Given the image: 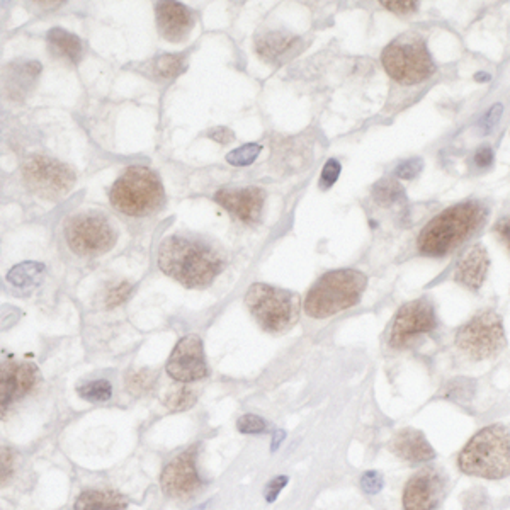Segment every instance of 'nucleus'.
Masks as SVG:
<instances>
[{"mask_svg":"<svg viewBox=\"0 0 510 510\" xmlns=\"http://www.w3.org/2000/svg\"><path fill=\"white\" fill-rule=\"evenodd\" d=\"M158 266L182 286L206 287L223 270L225 259L201 238L170 235L158 247Z\"/></svg>","mask_w":510,"mask_h":510,"instance_id":"1","label":"nucleus"},{"mask_svg":"<svg viewBox=\"0 0 510 510\" xmlns=\"http://www.w3.org/2000/svg\"><path fill=\"white\" fill-rule=\"evenodd\" d=\"M487 208L476 199L463 201L439 213L418 235V250L430 257L454 252L483 225Z\"/></svg>","mask_w":510,"mask_h":510,"instance_id":"2","label":"nucleus"},{"mask_svg":"<svg viewBox=\"0 0 510 510\" xmlns=\"http://www.w3.org/2000/svg\"><path fill=\"white\" fill-rule=\"evenodd\" d=\"M459 470L487 480L510 475V432L504 425H488L468 441L458 458Z\"/></svg>","mask_w":510,"mask_h":510,"instance_id":"3","label":"nucleus"},{"mask_svg":"<svg viewBox=\"0 0 510 510\" xmlns=\"http://www.w3.org/2000/svg\"><path fill=\"white\" fill-rule=\"evenodd\" d=\"M368 279L361 270L339 269L327 273L308 291L304 311L311 318H328L359 303Z\"/></svg>","mask_w":510,"mask_h":510,"instance_id":"4","label":"nucleus"},{"mask_svg":"<svg viewBox=\"0 0 510 510\" xmlns=\"http://www.w3.org/2000/svg\"><path fill=\"white\" fill-rule=\"evenodd\" d=\"M109 199L116 211L128 216H147L163 204L166 192L160 177L147 167L126 168L109 191Z\"/></svg>","mask_w":510,"mask_h":510,"instance_id":"5","label":"nucleus"},{"mask_svg":"<svg viewBox=\"0 0 510 510\" xmlns=\"http://www.w3.org/2000/svg\"><path fill=\"white\" fill-rule=\"evenodd\" d=\"M381 61L386 73L405 85L421 84L435 72L425 39L417 32H406L392 41L382 51Z\"/></svg>","mask_w":510,"mask_h":510,"instance_id":"6","label":"nucleus"},{"mask_svg":"<svg viewBox=\"0 0 510 510\" xmlns=\"http://www.w3.org/2000/svg\"><path fill=\"white\" fill-rule=\"evenodd\" d=\"M245 304L257 323L270 334L290 330L299 318V296L264 282L249 287Z\"/></svg>","mask_w":510,"mask_h":510,"instance_id":"7","label":"nucleus"},{"mask_svg":"<svg viewBox=\"0 0 510 510\" xmlns=\"http://www.w3.org/2000/svg\"><path fill=\"white\" fill-rule=\"evenodd\" d=\"M65 238L75 254L94 257L113 249L118 233L102 213L80 211L70 216L65 223Z\"/></svg>","mask_w":510,"mask_h":510,"instance_id":"8","label":"nucleus"},{"mask_svg":"<svg viewBox=\"0 0 510 510\" xmlns=\"http://www.w3.org/2000/svg\"><path fill=\"white\" fill-rule=\"evenodd\" d=\"M454 342L456 347L473 361L490 359L507 344L502 316L492 310L481 311L459 328Z\"/></svg>","mask_w":510,"mask_h":510,"instance_id":"9","label":"nucleus"},{"mask_svg":"<svg viewBox=\"0 0 510 510\" xmlns=\"http://www.w3.org/2000/svg\"><path fill=\"white\" fill-rule=\"evenodd\" d=\"M23 177L36 196L49 201L63 197L75 184L72 167L44 155H31L23 166Z\"/></svg>","mask_w":510,"mask_h":510,"instance_id":"10","label":"nucleus"},{"mask_svg":"<svg viewBox=\"0 0 510 510\" xmlns=\"http://www.w3.org/2000/svg\"><path fill=\"white\" fill-rule=\"evenodd\" d=\"M437 325L434 306L427 298H418L398 310L390 330V345L393 349H405L423 334H430Z\"/></svg>","mask_w":510,"mask_h":510,"instance_id":"11","label":"nucleus"},{"mask_svg":"<svg viewBox=\"0 0 510 510\" xmlns=\"http://www.w3.org/2000/svg\"><path fill=\"white\" fill-rule=\"evenodd\" d=\"M446 490V473L434 466L422 468L406 481L403 490V510H435Z\"/></svg>","mask_w":510,"mask_h":510,"instance_id":"12","label":"nucleus"},{"mask_svg":"<svg viewBox=\"0 0 510 510\" xmlns=\"http://www.w3.org/2000/svg\"><path fill=\"white\" fill-rule=\"evenodd\" d=\"M162 490L167 497L175 500H189L203 487L196 470V447L177 454L170 463L163 468L160 478Z\"/></svg>","mask_w":510,"mask_h":510,"instance_id":"13","label":"nucleus"},{"mask_svg":"<svg viewBox=\"0 0 510 510\" xmlns=\"http://www.w3.org/2000/svg\"><path fill=\"white\" fill-rule=\"evenodd\" d=\"M168 376L180 382L203 380L208 374L203 342L196 334L180 339L167 361Z\"/></svg>","mask_w":510,"mask_h":510,"instance_id":"14","label":"nucleus"},{"mask_svg":"<svg viewBox=\"0 0 510 510\" xmlns=\"http://www.w3.org/2000/svg\"><path fill=\"white\" fill-rule=\"evenodd\" d=\"M38 381V369L31 363H14L6 361L2 363V374H0V400H2V413L11 403L20 400L26 393L35 388Z\"/></svg>","mask_w":510,"mask_h":510,"instance_id":"15","label":"nucleus"},{"mask_svg":"<svg viewBox=\"0 0 510 510\" xmlns=\"http://www.w3.org/2000/svg\"><path fill=\"white\" fill-rule=\"evenodd\" d=\"M215 199L240 221L254 223L261 218L266 192L261 187L221 189L215 194Z\"/></svg>","mask_w":510,"mask_h":510,"instance_id":"16","label":"nucleus"},{"mask_svg":"<svg viewBox=\"0 0 510 510\" xmlns=\"http://www.w3.org/2000/svg\"><path fill=\"white\" fill-rule=\"evenodd\" d=\"M155 18L160 35L167 41L179 43L186 39L194 27V14L186 6L177 2H158L155 4Z\"/></svg>","mask_w":510,"mask_h":510,"instance_id":"17","label":"nucleus"},{"mask_svg":"<svg viewBox=\"0 0 510 510\" xmlns=\"http://www.w3.org/2000/svg\"><path fill=\"white\" fill-rule=\"evenodd\" d=\"M303 41L298 36L281 31H267L264 35L255 36V49L259 56L266 61H281L290 60L296 53L301 51Z\"/></svg>","mask_w":510,"mask_h":510,"instance_id":"18","label":"nucleus"},{"mask_svg":"<svg viewBox=\"0 0 510 510\" xmlns=\"http://www.w3.org/2000/svg\"><path fill=\"white\" fill-rule=\"evenodd\" d=\"M390 451L400 459L410 463H425L434 459L435 451L432 449L423 432L417 429H403L394 434L390 442Z\"/></svg>","mask_w":510,"mask_h":510,"instance_id":"19","label":"nucleus"},{"mask_svg":"<svg viewBox=\"0 0 510 510\" xmlns=\"http://www.w3.org/2000/svg\"><path fill=\"white\" fill-rule=\"evenodd\" d=\"M488 267H490V257L483 245H473L456 267L454 279L466 286L468 290L478 291L487 278Z\"/></svg>","mask_w":510,"mask_h":510,"instance_id":"20","label":"nucleus"},{"mask_svg":"<svg viewBox=\"0 0 510 510\" xmlns=\"http://www.w3.org/2000/svg\"><path fill=\"white\" fill-rule=\"evenodd\" d=\"M128 502L123 495L114 492L87 490L80 493L73 504L75 510H125Z\"/></svg>","mask_w":510,"mask_h":510,"instance_id":"21","label":"nucleus"},{"mask_svg":"<svg viewBox=\"0 0 510 510\" xmlns=\"http://www.w3.org/2000/svg\"><path fill=\"white\" fill-rule=\"evenodd\" d=\"M48 44L56 56H60V58H67L70 61H73V63H77V61L80 60L82 51H84L80 39L77 38L75 35H72V32L61 30V27H53V30H49Z\"/></svg>","mask_w":510,"mask_h":510,"instance_id":"22","label":"nucleus"},{"mask_svg":"<svg viewBox=\"0 0 510 510\" xmlns=\"http://www.w3.org/2000/svg\"><path fill=\"white\" fill-rule=\"evenodd\" d=\"M373 196L382 206H392V204L398 203V201L405 197V192H403L402 186L394 179H382L378 184H374Z\"/></svg>","mask_w":510,"mask_h":510,"instance_id":"23","label":"nucleus"},{"mask_svg":"<svg viewBox=\"0 0 510 510\" xmlns=\"http://www.w3.org/2000/svg\"><path fill=\"white\" fill-rule=\"evenodd\" d=\"M186 68V55H162L155 60V73L162 79H174Z\"/></svg>","mask_w":510,"mask_h":510,"instance_id":"24","label":"nucleus"},{"mask_svg":"<svg viewBox=\"0 0 510 510\" xmlns=\"http://www.w3.org/2000/svg\"><path fill=\"white\" fill-rule=\"evenodd\" d=\"M196 394L186 386H170V390L163 397V405L170 410H187L194 403Z\"/></svg>","mask_w":510,"mask_h":510,"instance_id":"25","label":"nucleus"},{"mask_svg":"<svg viewBox=\"0 0 510 510\" xmlns=\"http://www.w3.org/2000/svg\"><path fill=\"white\" fill-rule=\"evenodd\" d=\"M79 394L84 400L99 403V402H108L113 394V388H111L109 381L106 380H96V381H90L85 382V385L79 386Z\"/></svg>","mask_w":510,"mask_h":510,"instance_id":"26","label":"nucleus"},{"mask_svg":"<svg viewBox=\"0 0 510 510\" xmlns=\"http://www.w3.org/2000/svg\"><path fill=\"white\" fill-rule=\"evenodd\" d=\"M155 380H157V373L150 371V369H142V371L128 373L126 388H128V392H131L135 394H142L154 386Z\"/></svg>","mask_w":510,"mask_h":510,"instance_id":"27","label":"nucleus"},{"mask_svg":"<svg viewBox=\"0 0 510 510\" xmlns=\"http://www.w3.org/2000/svg\"><path fill=\"white\" fill-rule=\"evenodd\" d=\"M261 151H262L261 145H257V143H249V145H244V147L237 148V150L230 151L226 160H228L232 166H237V167L250 166V163L255 162V158L259 157Z\"/></svg>","mask_w":510,"mask_h":510,"instance_id":"28","label":"nucleus"},{"mask_svg":"<svg viewBox=\"0 0 510 510\" xmlns=\"http://www.w3.org/2000/svg\"><path fill=\"white\" fill-rule=\"evenodd\" d=\"M36 273H43V266L41 264H20L11 270L9 275H7V279L18 286H26L38 278V274Z\"/></svg>","mask_w":510,"mask_h":510,"instance_id":"29","label":"nucleus"},{"mask_svg":"<svg viewBox=\"0 0 510 510\" xmlns=\"http://www.w3.org/2000/svg\"><path fill=\"white\" fill-rule=\"evenodd\" d=\"M237 429L242 434H262L267 430V422L262 417L254 413H245L238 418Z\"/></svg>","mask_w":510,"mask_h":510,"instance_id":"30","label":"nucleus"},{"mask_svg":"<svg viewBox=\"0 0 510 510\" xmlns=\"http://www.w3.org/2000/svg\"><path fill=\"white\" fill-rule=\"evenodd\" d=\"M422 168L423 160L421 157H413L405 160V162H402L400 166L397 167V175L400 177V179H413L415 175H418V172H421Z\"/></svg>","mask_w":510,"mask_h":510,"instance_id":"31","label":"nucleus"},{"mask_svg":"<svg viewBox=\"0 0 510 510\" xmlns=\"http://www.w3.org/2000/svg\"><path fill=\"white\" fill-rule=\"evenodd\" d=\"M339 174H340L339 160L330 158L327 163H325V167L322 170V177H320V184H322V187L327 189V187L334 186V184L337 182V179H339Z\"/></svg>","mask_w":510,"mask_h":510,"instance_id":"32","label":"nucleus"},{"mask_svg":"<svg viewBox=\"0 0 510 510\" xmlns=\"http://www.w3.org/2000/svg\"><path fill=\"white\" fill-rule=\"evenodd\" d=\"M130 291H131V286L128 285V282H121L119 286L113 287V290L108 293V299H106L108 308H114V306H118V304H121L128 298V296H130Z\"/></svg>","mask_w":510,"mask_h":510,"instance_id":"33","label":"nucleus"},{"mask_svg":"<svg viewBox=\"0 0 510 510\" xmlns=\"http://www.w3.org/2000/svg\"><path fill=\"white\" fill-rule=\"evenodd\" d=\"M361 487H363V490L366 493H378L381 490L382 487V478L380 473L376 471H368L364 473L363 478H361Z\"/></svg>","mask_w":510,"mask_h":510,"instance_id":"34","label":"nucleus"},{"mask_svg":"<svg viewBox=\"0 0 510 510\" xmlns=\"http://www.w3.org/2000/svg\"><path fill=\"white\" fill-rule=\"evenodd\" d=\"M286 483H287V476H275L274 480H270L269 483H267V487L264 490L266 500L267 502H274L275 499H278V495L281 493L282 488L286 487Z\"/></svg>","mask_w":510,"mask_h":510,"instance_id":"35","label":"nucleus"},{"mask_svg":"<svg viewBox=\"0 0 510 510\" xmlns=\"http://www.w3.org/2000/svg\"><path fill=\"white\" fill-rule=\"evenodd\" d=\"M500 114H502V106H500V104H499V106H493V108H492L490 111H488L487 114H485L483 119H481V125H480V126H481V131H483V133H488V131H492L493 126H495L497 123H499Z\"/></svg>","mask_w":510,"mask_h":510,"instance_id":"36","label":"nucleus"},{"mask_svg":"<svg viewBox=\"0 0 510 510\" xmlns=\"http://www.w3.org/2000/svg\"><path fill=\"white\" fill-rule=\"evenodd\" d=\"M495 233L510 252V215L500 218L495 225Z\"/></svg>","mask_w":510,"mask_h":510,"instance_id":"37","label":"nucleus"},{"mask_svg":"<svg viewBox=\"0 0 510 510\" xmlns=\"http://www.w3.org/2000/svg\"><path fill=\"white\" fill-rule=\"evenodd\" d=\"M475 163L476 167L487 168L493 163V151L490 147H481L478 151L475 154Z\"/></svg>","mask_w":510,"mask_h":510,"instance_id":"38","label":"nucleus"},{"mask_svg":"<svg viewBox=\"0 0 510 510\" xmlns=\"http://www.w3.org/2000/svg\"><path fill=\"white\" fill-rule=\"evenodd\" d=\"M388 11L397 12V14H409V12L417 11V2H381Z\"/></svg>","mask_w":510,"mask_h":510,"instance_id":"39","label":"nucleus"},{"mask_svg":"<svg viewBox=\"0 0 510 510\" xmlns=\"http://www.w3.org/2000/svg\"><path fill=\"white\" fill-rule=\"evenodd\" d=\"M208 137L213 138L218 143H221V145H226V143L233 142V138H235L228 128H215V130L209 131Z\"/></svg>","mask_w":510,"mask_h":510,"instance_id":"40","label":"nucleus"},{"mask_svg":"<svg viewBox=\"0 0 510 510\" xmlns=\"http://www.w3.org/2000/svg\"><path fill=\"white\" fill-rule=\"evenodd\" d=\"M12 456L9 454V451H4L2 452V481H6V478H7V473H9L11 471V468H12Z\"/></svg>","mask_w":510,"mask_h":510,"instance_id":"41","label":"nucleus"},{"mask_svg":"<svg viewBox=\"0 0 510 510\" xmlns=\"http://www.w3.org/2000/svg\"><path fill=\"white\" fill-rule=\"evenodd\" d=\"M285 435H286L285 430H275V434H274V437H273V446H270V451L274 452L275 449H278L279 444H281L282 439H285Z\"/></svg>","mask_w":510,"mask_h":510,"instance_id":"42","label":"nucleus"},{"mask_svg":"<svg viewBox=\"0 0 510 510\" xmlns=\"http://www.w3.org/2000/svg\"><path fill=\"white\" fill-rule=\"evenodd\" d=\"M475 79L478 82H487V80H490V75H488V73H476Z\"/></svg>","mask_w":510,"mask_h":510,"instance_id":"43","label":"nucleus"},{"mask_svg":"<svg viewBox=\"0 0 510 510\" xmlns=\"http://www.w3.org/2000/svg\"><path fill=\"white\" fill-rule=\"evenodd\" d=\"M206 505L208 504H201V505H197V507H194L192 510H204V509H206Z\"/></svg>","mask_w":510,"mask_h":510,"instance_id":"44","label":"nucleus"}]
</instances>
